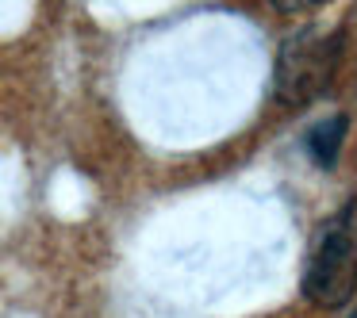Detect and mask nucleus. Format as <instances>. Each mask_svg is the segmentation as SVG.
Listing matches in <instances>:
<instances>
[{
  "label": "nucleus",
  "instance_id": "obj_1",
  "mask_svg": "<svg viewBox=\"0 0 357 318\" xmlns=\"http://www.w3.org/2000/svg\"><path fill=\"white\" fill-rule=\"evenodd\" d=\"M303 295L315 307H346L357 295V200L319 226L303 269Z\"/></svg>",
  "mask_w": 357,
  "mask_h": 318
},
{
  "label": "nucleus",
  "instance_id": "obj_2",
  "mask_svg": "<svg viewBox=\"0 0 357 318\" xmlns=\"http://www.w3.org/2000/svg\"><path fill=\"white\" fill-rule=\"evenodd\" d=\"M338 50H342V35L334 39H315L311 31L296 35L280 47L277 58V73H273V93L280 104L296 108L307 104L311 96H319L331 81L334 65H338Z\"/></svg>",
  "mask_w": 357,
  "mask_h": 318
},
{
  "label": "nucleus",
  "instance_id": "obj_3",
  "mask_svg": "<svg viewBox=\"0 0 357 318\" xmlns=\"http://www.w3.org/2000/svg\"><path fill=\"white\" fill-rule=\"evenodd\" d=\"M346 134H349V116H326V119H319V123L307 127L303 150H307V157L319 169H334L342 146H346Z\"/></svg>",
  "mask_w": 357,
  "mask_h": 318
},
{
  "label": "nucleus",
  "instance_id": "obj_4",
  "mask_svg": "<svg viewBox=\"0 0 357 318\" xmlns=\"http://www.w3.org/2000/svg\"><path fill=\"white\" fill-rule=\"evenodd\" d=\"M323 0H273V8L280 12V16H303V12L319 8Z\"/></svg>",
  "mask_w": 357,
  "mask_h": 318
},
{
  "label": "nucleus",
  "instance_id": "obj_5",
  "mask_svg": "<svg viewBox=\"0 0 357 318\" xmlns=\"http://www.w3.org/2000/svg\"><path fill=\"white\" fill-rule=\"evenodd\" d=\"M349 318H357V310H354V315H349Z\"/></svg>",
  "mask_w": 357,
  "mask_h": 318
}]
</instances>
